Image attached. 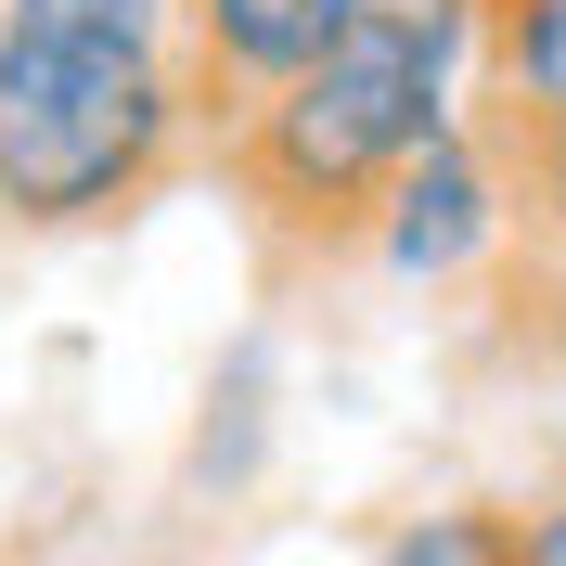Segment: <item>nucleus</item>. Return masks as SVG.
I'll use <instances>...</instances> for the list:
<instances>
[{
    "label": "nucleus",
    "instance_id": "nucleus-4",
    "mask_svg": "<svg viewBox=\"0 0 566 566\" xmlns=\"http://www.w3.org/2000/svg\"><path fill=\"white\" fill-rule=\"evenodd\" d=\"M348 27H360V0H193V65H207L219 142L245 129V104H271L283 77H310Z\"/></svg>",
    "mask_w": 566,
    "mask_h": 566
},
{
    "label": "nucleus",
    "instance_id": "nucleus-1",
    "mask_svg": "<svg viewBox=\"0 0 566 566\" xmlns=\"http://www.w3.org/2000/svg\"><path fill=\"white\" fill-rule=\"evenodd\" d=\"M476 104H490V0H360V27L310 77L245 104L219 180L283 258H335L374 232L412 155L476 129Z\"/></svg>",
    "mask_w": 566,
    "mask_h": 566
},
{
    "label": "nucleus",
    "instance_id": "nucleus-2",
    "mask_svg": "<svg viewBox=\"0 0 566 566\" xmlns=\"http://www.w3.org/2000/svg\"><path fill=\"white\" fill-rule=\"evenodd\" d=\"M193 155H219V104L193 52L0 13V219L13 232H104L155 207Z\"/></svg>",
    "mask_w": 566,
    "mask_h": 566
},
{
    "label": "nucleus",
    "instance_id": "nucleus-7",
    "mask_svg": "<svg viewBox=\"0 0 566 566\" xmlns=\"http://www.w3.org/2000/svg\"><path fill=\"white\" fill-rule=\"evenodd\" d=\"M490 116V104H476ZM502 168H515V219H528V245L566 258V129H541V116H490Z\"/></svg>",
    "mask_w": 566,
    "mask_h": 566
},
{
    "label": "nucleus",
    "instance_id": "nucleus-5",
    "mask_svg": "<svg viewBox=\"0 0 566 566\" xmlns=\"http://www.w3.org/2000/svg\"><path fill=\"white\" fill-rule=\"evenodd\" d=\"M490 116L566 129V0H490Z\"/></svg>",
    "mask_w": 566,
    "mask_h": 566
},
{
    "label": "nucleus",
    "instance_id": "nucleus-6",
    "mask_svg": "<svg viewBox=\"0 0 566 566\" xmlns=\"http://www.w3.org/2000/svg\"><path fill=\"white\" fill-rule=\"evenodd\" d=\"M374 566H528V502H424L374 541Z\"/></svg>",
    "mask_w": 566,
    "mask_h": 566
},
{
    "label": "nucleus",
    "instance_id": "nucleus-8",
    "mask_svg": "<svg viewBox=\"0 0 566 566\" xmlns=\"http://www.w3.org/2000/svg\"><path fill=\"white\" fill-rule=\"evenodd\" d=\"M528 566H566V490L528 502Z\"/></svg>",
    "mask_w": 566,
    "mask_h": 566
},
{
    "label": "nucleus",
    "instance_id": "nucleus-3",
    "mask_svg": "<svg viewBox=\"0 0 566 566\" xmlns=\"http://www.w3.org/2000/svg\"><path fill=\"white\" fill-rule=\"evenodd\" d=\"M515 232H528V219H515V168H502L490 116H476V129H451L438 155H412V168H399V193L374 207L360 258H374L387 283H476Z\"/></svg>",
    "mask_w": 566,
    "mask_h": 566
}]
</instances>
